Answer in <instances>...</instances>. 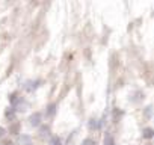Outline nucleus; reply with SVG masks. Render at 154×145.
Returning a JSON list of instances; mask_svg holds the SVG:
<instances>
[{
  "mask_svg": "<svg viewBox=\"0 0 154 145\" xmlns=\"http://www.w3.org/2000/svg\"><path fill=\"white\" fill-rule=\"evenodd\" d=\"M39 118H41V116H39V113H35V116H32V118H30V124H32V125H36V124L39 122V121H38Z\"/></svg>",
  "mask_w": 154,
  "mask_h": 145,
  "instance_id": "obj_1",
  "label": "nucleus"
},
{
  "mask_svg": "<svg viewBox=\"0 0 154 145\" xmlns=\"http://www.w3.org/2000/svg\"><path fill=\"white\" fill-rule=\"evenodd\" d=\"M143 136H145V137H151V136H152V130H151V128H146Z\"/></svg>",
  "mask_w": 154,
  "mask_h": 145,
  "instance_id": "obj_2",
  "label": "nucleus"
},
{
  "mask_svg": "<svg viewBox=\"0 0 154 145\" xmlns=\"http://www.w3.org/2000/svg\"><path fill=\"white\" fill-rule=\"evenodd\" d=\"M92 143H94V142H92L91 139H86V140L83 142V145H92Z\"/></svg>",
  "mask_w": 154,
  "mask_h": 145,
  "instance_id": "obj_3",
  "label": "nucleus"
},
{
  "mask_svg": "<svg viewBox=\"0 0 154 145\" xmlns=\"http://www.w3.org/2000/svg\"><path fill=\"white\" fill-rule=\"evenodd\" d=\"M3 131H5L3 128H0V136H3Z\"/></svg>",
  "mask_w": 154,
  "mask_h": 145,
  "instance_id": "obj_4",
  "label": "nucleus"
}]
</instances>
